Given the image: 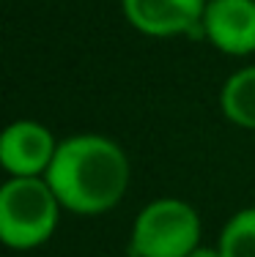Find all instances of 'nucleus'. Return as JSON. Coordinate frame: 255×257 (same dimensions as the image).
<instances>
[{
	"label": "nucleus",
	"instance_id": "obj_9",
	"mask_svg": "<svg viewBox=\"0 0 255 257\" xmlns=\"http://www.w3.org/2000/svg\"><path fill=\"white\" fill-rule=\"evenodd\" d=\"M190 257H222V252L217 246H203V243H200L195 252H190Z\"/></svg>",
	"mask_w": 255,
	"mask_h": 257
},
{
	"label": "nucleus",
	"instance_id": "obj_8",
	"mask_svg": "<svg viewBox=\"0 0 255 257\" xmlns=\"http://www.w3.org/2000/svg\"><path fill=\"white\" fill-rule=\"evenodd\" d=\"M217 249L222 257H255V205L241 208L228 219Z\"/></svg>",
	"mask_w": 255,
	"mask_h": 257
},
{
	"label": "nucleus",
	"instance_id": "obj_1",
	"mask_svg": "<svg viewBox=\"0 0 255 257\" xmlns=\"http://www.w3.org/2000/svg\"><path fill=\"white\" fill-rule=\"evenodd\" d=\"M44 178L63 211L74 216H102L129 192L132 164L126 151L105 134H71L58 143Z\"/></svg>",
	"mask_w": 255,
	"mask_h": 257
},
{
	"label": "nucleus",
	"instance_id": "obj_7",
	"mask_svg": "<svg viewBox=\"0 0 255 257\" xmlns=\"http://www.w3.org/2000/svg\"><path fill=\"white\" fill-rule=\"evenodd\" d=\"M220 109L228 123L255 132V63L241 66L220 88Z\"/></svg>",
	"mask_w": 255,
	"mask_h": 257
},
{
	"label": "nucleus",
	"instance_id": "obj_5",
	"mask_svg": "<svg viewBox=\"0 0 255 257\" xmlns=\"http://www.w3.org/2000/svg\"><path fill=\"white\" fill-rule=\"evenodd\" d=\"M209 0H121L124 20L151 39L200 36Z\"/></svg>",
	"mask_w": 255,
	"mask_h": 257
},
{
	"label": "nucleus",
	"instance_id": "obj_6",
	"mask_svg": "<svg viewBox=\"0 0 255 257\" xmlns=\"http://www.w3.org/2000/svg\"><path fill=\"white\" fill-rule=\"evenodd\" d=\"M200 36L217 52L244 58L255 52V0H209Z\"/></svg>",
	"mask_w": 255,
	"mask_h": 257
},
{
	"label": "nucleus",
	"instance_id": "obj_2",
	"mask_svg": "<svg viewBox=\"0 0 255 257\" xmlns=\"http://www.w3.org/2000/svg\"><path fill=\"white\" fill-rule=\"evenodd\" d=\"M58 194L47 178H6L0 186V241L14 252L44 246L60 222Z\"/></svg>",
	"mask_w": 255,
	"mask_h": 257
},
{
	"label": "nucleus",
	"instance_id": "obj_3",
	"mask_svg": "<svg viewBox=\"0 0 255 257\" xmlns=\"http://www.w3.org/2000/svg\"><path fill=\"white\" fill-rule=\"evenodd\" d=\"M200 213L179 197H156L137 211L129 257H190L200 246Z\"/></svg>",
	"mask_w": 255,
	"mask_h": 257
},
{
	"label": "nucleus",
	"instance_id": "obj_4",
	"mask_svg": "<svg viewBox=\"0 0 255 257\" xmlns=\"http://www.w3.org/2000/svg\"><path fill=\"white\" fill-rule=\"evenodd\" d=\"M55 151V134L39 120L20 118L0 134V167L9 178H44Z\"/></svg>",
	"mask_w": 255,
	"mask_h": 257
}]
</instances>
